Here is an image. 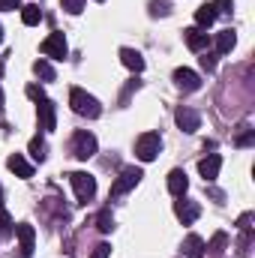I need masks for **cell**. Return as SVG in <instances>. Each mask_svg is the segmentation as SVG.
I'll return each mask as SVG.
<instances>
[{
	"label": "cell",
	"mask_w": 255,
	"mask_h": 258,
	"mask_svg": "<svg viewBox=\"0 0 255 258\" xmlns=\"http://www.w3.org/2000/svg\"><path fill=\"white\" fill-rule=\"evenodd\" d=\"M30 156H33V159H39V162L45 159V141H42L39 135H36V138L30 141Z\"/></svg>",
	"instance_id": "d4e9b609"
},
{
	"label": "cell",
	"mask_w": 255,
	"mask_h": 258,
	"mask_svg": "<svg viewBox=\"0 0 255 258\" xmlns=\"http://www.w3.org/2000/svg\"><path fill=\"white\" fill-rule=\"evenodd\" d=\"M159 150H162V138H159V132H144V135H138V141H135V153H138L141 162H153V159L159 156Z\"/></svg>",
	"instance_id": "7a4b0ae2"
},
{
	"label": "cell",
	"mask_w": 255,
	"mask_h": 258,
	"mask_svg": "<svg viewBox=\"0 0 255 258\" xmlns=\"http://www.w3.org/2000/svg\"><path fill=\"white\" fill-rule=\"evenodd\" d=\"M69 105H72V111L75 114H81V117H99V102L90 96V93H84L81 87H72L69 90Z\"/></svg>",
	"instance_id": "6da1fadb"
},
{
	"label": "cell",
	"mask_w": 255,
	"mask_h": 258,
	"mask_svg": "<svg viewBox=\"0 0 255 258\" xmlns=\"http://www.w3.org/2000/svg\"><path fill=\"white\" fill-rule=\"evenodd\" d=\"M141 177H144V174H141V168H123V171H120V177H117V180H114V186H111V198L126 195L129 189H135Z\"/></svg>",
	"instance_id": "5b68a950"
},
{
	"label": "cell",
	"mask_w": 255,
	"mask_h": 258,
	"mask_svg": "<svg viewBox=\"0 0 255 258\" xmlns=\"http://www.w3.org/2000/svg\"><path fill=\"white\" fill-rule=\"evenodd\" d=\"M174 120H177V126L183 129V132H198V126H201V117H198V111H192V108H177Z\"/></svg>",
	"instance_id": "8fae6325"
},
{
	"label": "cell",
	"mask_w": 255,
	"mask_h": 258,
	"mask_svg": "<svg viewBox=\"0 0 255 258\" xmlns=\"http://www.w3.org/2000/svg\"><path fill=\"white\" fill-rule=\"evenodd\" d=\"M150 12H153V15H168V3H165V0H153V3H150Z\"/></svg>",
	"instance_id": "f1b7e54d"
},
{
	"label": "cell",
	"mask_w": 255,
	"mask_h": 258,
	"mask_svg": "<svg viewBox=\"0 0 255 258\" xmlns=\"http://www.w3.org/2000/svg\"><path fill=\"white\" fill-rule=\"evenodd\" d=\"M33 72H36L42 81H54V69H51L48 60H36V63H33Z\"/></svg>",
	"instance_id": "603a6c76"
},
{
	"label": "cell",
	"mask_w": 255,
	"mask_h": 258,
	"mask_svg": "<svg viewBox=\"0 0 255 258\" xmlns=\"http://www.w3.org/2000/svg\"><path fill=\"white\" fill-rule=\"evenodd\" d=\"M186 189H189V177H186V171L174 168V171L168 174V192L174 195V198H183Z\"/></svg>",
	"instance_id": "7c38bea8"
},
{
	"label": "cell",
	"mask_w": 255,
	"mask_h": 258,
	"mask_svg": "<svg viewBox=\"0 0 255 258\" xmlns=\"http://www.w3.org/2000/svg\"><path fill=\"white\" fill-rule=\"evenodd\" d=\"M210 6H213V12H216V15H231V9H234V3H231V0H213Z\"/></svg>",
	"instance_id": "484cf974"
},
{
	"label": "cell",
	"mask_w": 255,
	"mask_h": 258,
	"mask_svg": "<svg viewBox=\"0 0 255 258\" xmlns=\"http://www.w3.org/2000/svg\"><path fill=\"white\" fill-rule=\"evenodd\" d=\"M108 255H111V246H108V243H99V246L93 249V258H108Z\"/></svg>",
	"instance_id": "f546056e"
},
{
	"label": "cell",
	"mask_w": 255,
	"mask_h": 258,
	"mask_svg": "<svg viewBox=\"0 0 255 258\" xmlns=\"http://www.w3.org/2000/svg\"><path fill=\"white\" fill-rule=\"evenodd\" d=\"M249 141H252V132H249V129H246V132H243V135H240V138H237V144H249Z\"/></svg>",
	"instance_id": "d6a6232c"
},
{
	"label": "cell",
	"mask_w": 255,
	"mask_h": 258,
	"mask_svg": "<svg viewBox=\"0 0 255 258\" xmlns=\"http://www.w3.org/2000/svg\"><path fill=\"white\" fill-rule=\"evenodd\" d=\"M6 165H9V171H12V174H18V177H24V180H27V177H33V165H30L21 153H12V156L6 159Z\"/></svg>",
	"instance_id": "9a60e30c"
},
{
	"label": "cell",
	"mask_w": 255,
	"mask_h": 258,
	"mask_svg": "<svg viewBox=\"0 0 255 258\" xmlns=\"http://www.w3.org/2000/svg\"><path fill=\"white\" fill-rule=\"evenodd\" d=\"M15 234H18V243H21V255L30 258V255H33V240H36V231H33V225L21 222V225H15Z\"/></svg>",
	"instance_id": "30bf717a"
},
{
	"label": "cell",
	"mask_w": 255,
	"mask_h": 258,
	"mask_svg": "<svg viewBox=\"0 0 255 258\" xmlns=\"http://www.w3.org/2000/svg\"><path fill=\"white\" fill-rule=\"evenodd\" d=\"M24 93H27V96H30L33 102H39V99H45V93H42V87H39V84H27V90H24Z\"/></svg>",
	"instance_id": "83f0119b"
},
{
	"label": "cell",
	"mask_w": 255,
	"mask_h": 258,
	"mask_svg": "<svg viewBox=\"0 0 255 258\" xmlns=\"http://www.w3.org/2000/svg\"><path fill=\"white\" fill-rule=\"evenodd\" d=\"M72 153H75L78 159H90V156L96 153V138H93L87 129H78L75 138H72Z\"/></svg>",
	"instance_id": "277c9868"
},
{
	"label": "cell",
	"mask_w": 255,
	"mask_h": 258,
	"mask_svg": "<svg viewBox=\"0 0 255 258\" xmlns=\"http://www.w3.org/2000/svg\"><path fill=\"white\" fill-rule=\"evenodd\" d=\"M0 111H3V90H0Z\"/></svg>",
	"instance_id": "836d02e7"
},
{
	"label": "cell",
	"mask_w": 255,
	"mask_h": 258,
	"mask_svg": "<svg viewBox=\"0 0 255 258\" xmlns=\"http://www.w3.org/2000/svg\"><path fill=\"white\" fill-rule=\"evenodd\" d=\"M21 21H24L27 27L39 24V21H42V9H39L36 3H27V6H21Z\"/></svg>",
	"instance_id": "d6986e66"
},
{
	"label": "cell",
	"mask_w": 255,
	"mask_h": 258,
	"mask_svg": "<svg viewBox=\"0 0 255 258\" xmlns=\"http://www.w3.org/2000/svg\"><path fill=\"white\" fill-rule=\"evenodd\" d=\"M96 228H99V231H105V234L114 228V216H111V210H102V213L96 216Z\"/></svg>",
	"instance_id": "cb8c5ba5"
},
{
	"label": "cell",
	"mask_w": 255,
	"mask_h": 258,
	"mask_svg": "<svg viewBox=\"0 0 255 258\" xmlns=\"http://www.w3.org/2000/svg\"><path fill=\"white\" fill-rule=\"evenodd\" d=\"M96 3H102V0H96Z\"/></svg>",
	"instance_id": "8d00e7d4"
},
{
	"label": "cell",
	"mask_w": 255,
	"mask_h": 258,
	"mask_svg": "<svg viewBox=\"0 0 255 258\" xmlns=\"http://www.w3.org/2000/svg\"><path fill=\"white\" fill-rule=\"evenodd\" d=\"M195 21H198V27H201V30H204V27H210V24L216 21V12H213V6H210V3L198 6V12H195Z\"/></svg>",
	"instance_id": "ffe728a7"
},
{
	"label": "cell",
	"mask_w": 255,
	"mask_h": 258,
	"mask_svg": "<svg viewBox=\"0 0 255 258\" xmlns=\"http://www.w3.org/2000/svg\"><path fill=\"white\" fill-rule=\"evenodd\" d=\"M69 183H72V189H75V195H78L81 204H87V201L96 195V177L87 174V171H72V174H69Z\"/></svg>",
	"instance_id": "3957f363"
},
{
	"label": "cell",
	"mask_w": 255,
	"mask_h": 258,
	"mask_svg": "<svg viewBox=\"0 0 255 258\" xmlns=\"http://www.w3.org/2000/svg\"><path fill=\"white\" fill-rule=\"evenodd\" d=\"M234 45H237L234 30H222V33H216V54H228Z\"/></svg>",
	"instance_id": "ac0fdd59"
},
{
	"label": "cell",
	"mask_w": 255,
	"mask_h": 258,
	"mask_svg": "<svg viewBox=\"0 0 255 258\" xmlns=\"http://www.w3.org/2000/svg\"><path fill=\"white\" fill-rule=\"evenodd\" d=\"M18 6H21V0H0V9H6V12L9 9H18Z\"/></svg>",
	"instance_id": "1f68e13d"
},
{
	"label": "cell",
	"mask_w": 255,
	"mask_h": 258,
	"mask_svg": "<svg viewBox=\"0 0 255 258\" xmlns=\"http://www.w3.org/2000/svg\"><path fill=\"white\" fill-rule=\"evenodd\" d=\"M0 42H3V27H0Z\"/></svg>",
	"instance_id": "d590c367"
},
{
	"label": "cell",
	"mask_w": 255,
	"mask_h": 258,
	"mask_svg": "<svg viewBox=\"0 0 255 258\" xmlns=\"http://www.w3.org/2000/svg\"><path fill=\"white\" fill-rule=\"evenodd\" d=\"M60 6H63L69 15H78L84 9V0H60Z\"/></svg>",
	"instance_id": "4316f807"
},
{
	"label": "cell",
	"mask_w": 255,
	"mask_h": 258,
	"mask_svg": "<svg viewBox=\"0 0 255 258\" xmlns=\"http://www.w3.org/2000/svg\"><path fill=\"white\" fill-rule=\"evenodd\" d=\"M225 246H228V234H225V231H216V234L210 237V243H204V249H210L213 255H219Z\"/></svg>",
	"instance_id": "44dd1931"
},
{
	"label": "cell",
	"mask_w": 255,
	"mask_h": 258,
	"mask_svg": "<svg viewBox=\"0 0 255 258\" xmlns=\"http://www.w3.org/2000/svg\"><path fill=\"white\" fill-rule=\"evenodd\" d=\"M12 234H15V225H12L9 213L3 210V204H0V240H9Z\"/></svg>",
	"instance_id": "7402d4cb"
},
{
	"label": "cell",
	"mask_w": 255,
	"mask_h": 258,
	"mask_svg": "<svg viewBox=\"0 0 255 258\" xmlns=\"http://www.w3.org/2000/svg\"><path fill=\"white\" fill-rule=\"evenodd\" d=\"M174 213H177V219H180L183 225H192V222L198 219L201 207H198L195 201H177V204H174Z\"/></svg>",
	"instance_id": "5bb4252c"
},
{
	"label": "cell",
	"mask_w": 255,
	"mask_h": 258,
	"mask_svg": "<svg viewBox=\"0 0 255 258\" xmlns=\"http://www.w3.org/2000/svg\"><path fill=\"white\" fill-rule=\"evenodd\" d=\"M120 60H123V66L132 69V72H141V69H144V57H141L135 48H120Z\"/></svg>",
	"instance_id": "e0dca14e"
},
{
	"label": "cell",
	"mask_w": 255,
	"mask_h": 258,
	"mask_svg": "<svg viewBox=\"0 0 255 258\" xmlns=\"http://www.w3.org/2000/svg\"><path fill=\"white\" fill-rule=\"evenodd\" d=\"M39 48H42V54H45V57H54V60H63L66 51H69V48H66L63 33H51L48 39H42V45H39Z\"/></svg>",
	"instance_id": "8992f818"
},
{
	"label": "cell",
	"mask_w": 255,
	"mask_h": 258,
	"mask_svg": "<svg viewBox=\"0 0 255 258\" xmlns=\"http://www.w3.org/2000/svg\"><path fill=\"white\" fill-rule=\"evenodd\" d=\"M183 39H186V45H189L192 51H204V48L210 45V36H207L201 27H189V30H183Z\"/></svg>",
	"instance_id": "4fadbf2b"
},
{
	"label": "cell",
	"mask_w": 255,
	"mask_h": 258,
	"mask_svg": "<svg viewBox=\"0 0 255 258\" xmlns=\"http://www.w3.org/2000/svg\"><path fill=\"white\" fill-rule=\"evenodd\" d=\"M174 84H177L180 90L192 93V90L201 87V78H198V72H192V69H186V66H180V69H174Z\"/></svg>",
	"instance_id": "9c48e42d"
},
{
	"label": "cell",
	"mask_w": 255,
	"mask_h": 258,
	"mask_svg": "<svg viewBox=\"0 0 255 258\" xmlns=\"http://www.w3.org/2000/svg\"><path fill=\"white\" fill-rule=\"evenodd\" d=\"M0 204H3V186H0Z\"/></svg>",
	"instance_id": "e575fe53"
},
{
	"label": "cell",
	"mask_w": 255,
	"mask_h": 258,
	"mask_svg": "<svg viewBox=\"0 0 255 258\" xmlns=\"http://www.w3.org/2000/svg\"><path fill=\"white\" fill-rule=\"evenodd\" d=\"M219 168H222V156L219 153H210V156H204L198 162V174L204 177V183H213L216 174H219Z\"/></svg>",
	"instance_id": "ba28073f"
},
{
	"label": "cell",
	"mask_w": 255,
	"mask_h": 258,
	"mask_svg": "<svg viewBox=\"0 0 255 258\" xmlns=\"http://www.w3.org/2000/svg\"><path fill=\"white\" fill-rule=\"evenodd\" d=\"M36 117H39V126L45 129V132H54V126H57L54 102H51V99H39V102H36Z\"/></svg>",
	"instance_id": "52a82bcc"
},
{
	"label": "cell",
	"mask_w": 255,
	"mask_h": 258,
	"mask_svg": "<svg viewBox=\"0 0 255 258\" xmlns=\"http://www.w3.org/2000/svg\"><path fill=\"white\" fill-rule=\"evenodd\" d=\"M201 66H204L207 72H213V69H216V57H213V54H204V57H201Z\"/></svg>",
	"instance_id": "4dcf8cb0"
},
{
	"label": "cell",
	"mask_w": 255,
	"mask_h": 258,
	"mask_svg": "<svg viewBox=\"0 0 255 258\" xmlns=\"http://www.w3.org/2000/svg\"><path fill=\"white\" fill-rule=\"evenodd\" d=\"M180 249H183V255H186V258H201V255H204V240H201L198 234H189V237L183 240V246H180Z\"/></svg>",
	"instance_id": "2e32d148"
}]
</instances>
